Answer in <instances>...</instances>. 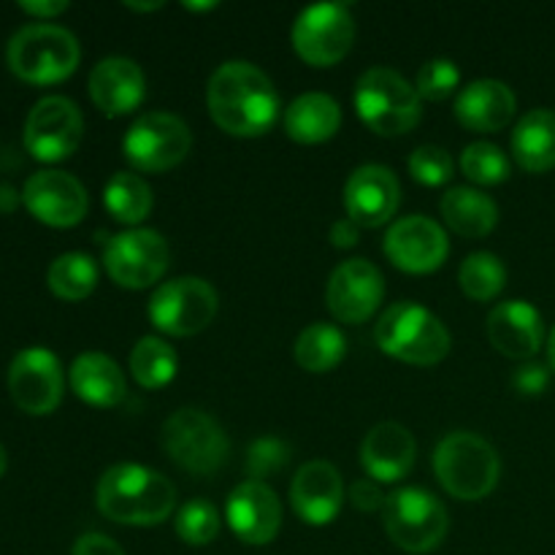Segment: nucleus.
Masks as SVG:
<instances>
[{"mask_svg":"<svg viewBox=\"0 0 555 555\" xmlns=\"http://www.w3.org/2000/svg\"><path fill=\"white\" fill-rule=\"evenodd\" d=\"M206 106L211 119L225 133L253 139L274 128L280 117V95L269 76L253 63L231 60L211 74L206 87Z\"/></svg>","mask_w":555,"mask_h":555,"instance_id":"f257e3e1","label":"nucleus"},{"mask_svg":"<svg viewBox=\"0 0 555 555\" xmlns=\"http://www.w3.org/2000/svg\"><path fill=\"white\" fill-rule=\"evenodd\" d=\"M95 502L101 515L122 526H157L177 507V488L160 472L117 464L103 472Z\"/></svg>","mask_w":555,"mask_h":555,"instance_id":"f03ea898","label":"nucleus"},{"mask_svg":"<svg viewBox=\"0 0 555 555\" xmlns=\"http://www.w3.org/2000/svg\"><path fill=\"white\" fill-rule=\"evenodd\" d=\"M374 339L385 356L412 366H437L450 352V334L437 314L415 301H399L379 318Z\"/></svg>","mask_w":555,"mask_h":555,"instance_id":"7ed1b4c3","label":"nucleus"},{"mask_svg":"<svg viewBox=\"0 0 555 555\" xmlns=\"http://www.w3.org/2000/svg\"><path fill=\"white\" fill-rule=\"evenodd\" d=\"M81 57L79 41L60 25H27L11 36L5 47V63L11 74L27 85H57L68 79Z\"/></svg>","mask_w":555,"mask_h":555,"instance_id":"20e7f679","label":"nucleus"},{"mask_svg":"<svg viewBox=\"0 0 555 555\" xmlns=\"http://www.w3.org/2000/svg\"><path fill=\"white\" fill-rule=\"evenodd\" d=\"M434 472L450 496L461 502H480L496 488L502 461L482 437L472 431H455L437 444Z\"/></svg>","mask_w":555,"mask_h":555,"instance_id":"39448f33","label":"nucleus"},{"mask_svg":"<svg viewBox=\"0 0 555 555\" xmlns=\"http://www.w3.org/2000/svg\"><path fill=\"white\" fill-rule=\"evenodd\" d=\"M423 98L393 68H369L358 79L356 108L361 122L377 135H404L423 117Z\"/></svg>","mask_w":555,"mask_h":555,"instance_id":"423d86ee","label":"nucleus"},{"mask_svg":"<svg viewBox=\"0 0 555 555\" xmlns=\"http://www.w3.org/2000/svg\"><path fill=\"white\" fill-rule=\"evenodd\" d=\"M163 450L168 459L184 472L193 475H215L225 466L228 444L225 431L220 423L204 410H179L163 423L160 434Z\"/></svg>","mask_w":555,"mask_h":555,"instance_id":"0eeeda50","label":"nucleus"},{"mask_svg":"<svg viewBox=\"0 0 555 555\" xmlns=\"http://www.w3.org/2000/svg\"><path fill=\"white\" fill-rule=\"evenodd\" d=\"M383 524L390 540L406 553H428L448 537V509L423 488H401L383 507Z\"/></svg>","mask_w":555,"mask_h":555,"instance_id":"6e6552de","label":"nucleus"},{"mask_svg":"<svg viewBox=\"0 0 555 555\" xmlns=\"http://www.w3.org/2000/svg\"><path fill=\"white\" fill-rule=\"evenodd\" d=\"M193 150V133L177 114L150 112L135 119L122 139V152L135 171L163 173L177 168Z\"/></svg>","mask_w":555,"mask_h":555,"instance_id":"1a4fd4ad","label":"nucleus"},{"mask_svg":"<svg viewBox=\"0 0 555 555\" xmlns=\"http://www.w3.org/2000/svg\"><path fill=\"white\" fill-rule=\"evenodd\" d=\"M171 263V249L166 238L152 228H128L108 236L103 247V266L119 287L144 291L160 282Z\"/></svg>","mask_w":555,"mask_h":555,"instance_id":"9d476101","label":"nucleus"},{"mask_svg":"<svg viewBox=\"0 0 555 555\" xmlns=\"http://www.w3.org/2000/svg\"><path fill=\"white\" fill-rule=\"evenodd\" d=\"M220 298L217 291L201 276H179L166 282L150 298L152 325L168 336H193L201 334L211 320L217 318Z\"/></svg>","mask_w":555,"mask_h":555,"instance_id":"9b49d317","label":"nucleus"},{"mask_svg":"<svg viewBox=\"0 0 555 555\" xmlns=\"http://www.w3.org/2000/svg\"><path fill=\"white\" fill-rule=\"evenodd\" d=\"M356 41V22L347 5L320 3L301 11L293 25V49L314 68L336 65Z\"/></svg>","mask_w":555,"mask_h":555,"instance_id":"f8f14e48","label":"nucleus"},{"mask_svg":"<svg viewBox=\"0 0 555 555\" xmlns=\"http://www.w3.org/2000/svg\"><path fill=\"white\" fill-rule=\"evenodd\" d=\"M85 135V117L65 95H47L25 119V150L41 163H57L74 155Z\"/></svg>","mask_w":555,"mask_h":555,"instance_id":"ddd939ff","label":"nucleus"},{"mask_svg":"<svg viewBox=\"0 0 555 555\" xmlns=\"http://www.w3.org/2000/svg\"><path fill=\"white\" fill-rule=\"evenodd\" d=\"M9 393L27 415H52L63 401V369L47 347L16 352L9 366Z\"/></svg>","mask_w":555,"mask_h":555,"instance_id":"4468645a","label":"nucleus"},{"mask_svg":"<svg viewBox=\"0 0 555 555\" xmlns=\"http://www.w3.org/2000/svg\"><path fill=\"white\" fill-rule=\"evenodd\" d=\"M22 204L43 225L74 228L87 215V190L74 173L65 171H38L22 188Z\"/></svg>","mask_w":555,"mask_h":555,"instance_id":"2eb2a0df","label":"nucleus"},{"mask_svg":"<svg viewBox=\"0 0 555 555\" xmlns=\"http://www.w3.org/2000/svg\"><path fill=\"white\" fill-rule=\"evenodd\" d=\"M385 255L396 269L406 274H431L448 258V233L431 217L412 215L401 217L388 228L385 236Z\"/></svg>","mask_w":555,"mask_h":555,"instance_id":"dca6fc26","label":"nucleus"},{"mask_svg":"<svg viewBox=\"0 0 555 555\" xmlns=\"http://www.w3.org/2000/svg\"><path fill=\"white\" fill-rule=\"evenodd\" d=\"M385 296V280L379 269L369 260H345L336 266L331 274L328 287H325V301H328L331 314L339 323H366L379 309Z\"/></svg>","mask_w":555,"mask_h":555,"instance_id":"f3484780","label":"nucleus"},{"mask_svg":"<svg viewBox=\"0 0 555 555\" xmlns=\"http://www.w3.org/2000/svg\"><path fill=\"white\" fill-rule=\"evenodd\" d=\"M401 201L399 179L390 168L369 166L356 168L345 184V209L361 228H379L396 215Z\"/></svg>","mask_w":555,"mask_h":555,"instance_id":"a211bd4d","label":"nucleus"},{"mask_svg":"<svg viewBox=\"0 0 555 555\" xmlns=\"http://www.w3.org/2000/svg\"><path fill=\"white\" fill-rule=\"evenodd\" d=\"M228 526L247 545H269L282 529V504L266 482L247 480L233 488L225 507Z\"/></svg>","mask_w":555,"mask_h":555,"instance_id":"6ab92c4d","label":"nucleus"},{"mask_svg":"<svg viewBox=\"0 0 555 555\" xmlns=\"http://www.w3.org/2000/svg\"><path fill=\"white\" fill-rule=\"evenodd\" d=\"M291 502L309 526H328L345 504V482L328 461H309L293 477Z\"/></svg>","mask_w":555,"mask_h":555,"instance_id":"aec40b11","label":"nucleus"},{"mask_svg":"<svg viewBox=\"0 0 555 555\" xmlns=\"http://www.w3.org/2000/svg\"><path fill=\"white\" fill-rule=\"evenodd\" d=\"M488 339L502 356L526 361L540 352L545 323L529 301H504L488 314Z\"/></svg>","mask_w":555,"mask_h":555,"instance_id":"412c9836","label":"nucleus"},{"mask_svg":"<svg viewBox=\"0 0 555 555\" xmlns=\"http://www.w3.org/2000/svg\"><path fill=\"white\" fill-rule=\"evenodd\" d=\"M90 95L106 117L130 114L146 95L144 70L128 57L101 60L90 74Z\"/></svg>","mask_w":555,"mask_h":555,"instance_id":"4be33fe9","label":"nucleus"},{"mask_svg":"<svg viewBox=\"0 0 555 555\" xmlns=\"http://www.w3.org/2000/svg\"><path fill=\"white\" fill-rule=\"evenodd\" d=\"M415 437L401 423H379L361 444V464L377 482H399L415 466Z\"/></svg>","mask_w":555,"mask_h":555,"instance_id":"5701e85b","label":"nucleus"},{"mask_svg":"<svg viewBox=\"0 0 555 555\" xmlns=\"http://www.w3.org/2000/svg\"><path fill=\"white\" fill-rule=\"evenodd\" d=\"M515 92L499 79H480L464 87L455 101V117L464 128L477 133H496L507 128L515 117Z\"/></svg>","mask_w":555,"mask_h":555,"instance_id":"b1692460","label":"nucleus"},{"mask_svg":"<svg viewBox=\"0 0 555 555\" xmlns=\"http://www.w3.org/2000/svg\"><path fill=\"white\" fill-rule=\"evenodd\" d=\"M70 388L90 406H117L125 399V374L103 352H85L70 366Z\"/></svg>","mask_w":555,"mask_h":555,"instance_id":"393cba45","label":"nucleus"},{"mask_svg":"<svg viewBox=\"0 0 555 555\" xmlns=\"http://www.w3.org/2000/svg\"><path fill=\"white\" fill-rule=\"evenodd\" d=\"M341 125V108L325 92H307L285 108V130L298 144H323Z\"/></svg>","mask_w":555,"mask_h":555,"instance_id":"a878e982","label":"nucleus"},{"mask_svg":"<svg viewBox=\"0 0 555 555\" xmlns=\"http://www.w3.org/2000/svg\"><path fill=\"white\" fill-rule=\"evenodd\" d=\"M513 155L529 173H545L555 168V112L534 108L520 117L513 133Z\"/></svg>","mask_w":555,"mask_h":555,"instance_id":"bb28decb","label":"nucleus"},{"mask_svg":"<svg viewBox=\"0 0 555 555\" xmlns=\"http://www.w3.org/2000/svg\"><path fill=\"white\" fill-rule=\"evenodd\" d=\"M442 217L459 236L482 238L496 228L499 206L482 190L450 188L442 198Z\"/></svg>","mask_w":555,"mask_h":555,"instance_id":"cd10ccee","label":"nucleus"},{"mask_svg":"<svg viewBox=\"0 0 555 555\" xmlns=\"http://www.w3.org/2000/svg\"><path fill=\"white\" fill-rule=\"evenodd\" d=\"M347 356V339L336 325L312 323L298 334L296 363L312 374L331 372Z\"/></svg>","mask_w":555,"mask_h":555,"instance_id":"c85d7f7f","label":"nucleus"},{"mask_svg":"<svg viewBox=\"0 0 555 555\" xmlns=\"http://www.w3.org/2000/svg\"><path fill=\"white\" fill-rule=\"evenodd\" d=\"M103 204H106L108 215L122 225H139L150 217L152 211V190L139 173L117 171L106 182L103 190Z\"/></svg>","mask_w":555,"mask_h":555,"instance_id":"c756f323","label":"nucleus"},{"mask_svg":"<svg viewBox=\"0 0 555 555\" xmlns=\"http://www.w3.org/2000/svg\"><path fill=\"white\" fill-rule=\"evenodd\" d=\"M49 291L63 301H81L98 285V266L85 253H65L52 260L47 271Z\"/></svg>","mask_w":555,"mask_h":555,"instance_id":"7c9ffc66","label":"nucleus"},{"mask_svg":"<svg viewBox=\"0 0 555 555\" xmlns=\"http://www.w3.org/2000/svg\"><path fill=\"white\" fill-rule=\"evenodd\" d=\"M177 352L157 336H144L130 352V374L146 390H160L177 377Z\"/></svg>","mask_w":555,"mask_h":555,"instance_id":"2f4dec72","label":"nucleus"},{"mask_svg":"<svg viewBox=\"0 0 555 555\" xmlns=\"http://www.w3.org/2000/svg\"><path fill=\"white\" fill-rule=\"evenodd\" d=\"M459 282L469 298H475V301H491V298H496L504 291L507 269H504V263L496 255L472 253L461 263Z\"/></svg>","mask_w":555,"mask_h":555,"instance_id":"473e14b6","label":"nucleus"},{"mask_svg":"<svg viewBox=\"0 0 555 555\" xmlns=\"http://www.w3.org/2000/svg\"><path fill=\"white\" fill-rule=\"evenodd\" d=\"M461 171H464V177L472 179L475 184L491 188V184L507 182L509 160L496 144L477 141V144L466 146L464 155H461Z\"/></svg>","mask_w":555,"mask_h":555,"instance_id":"72a5a7b5","label":"nucleus"},{"mask_svg":"<svg viewBox=\"0 0 555 555\" xmlns=\"http://www.w3.org/2000/svg\"><path fill=\"white\" fill-rule=\"evenodd\" d=\"M177 534L188 545H209L220 534V515L206 499H193L177 515Z\"/></svg>","mask_w":555,"mask_h":555,"instance_id":"f704fd0d","label":"nucleus"},{"mask_svg":"<svg viewBox=\"0 0 555 555\" xmlns=\"http://www.w3.org/2000/svg\"><path fill=\"white\" fill-rule=\"evenodd\" d=\"M406 166H410L412 179H417L426 188H439V184H448L453 179V157L442 146H417L410 160H406Z\"/></svg>","mask_w":555,"mask_h":555,"instance_id":"c9c22d12","label":"nucleus"},{"mask_svg":"<svg viewBox=\"0 0 555 555\" xmlns=\"http://www.w3.org/2000/svg\"><path fill=\"white\" fill-rule=\"evenodd\" d=\"M459 65L453 60H428L421 68V74H417L415 90L426 101H444V98H450L459 90Z\"/></svg>","mask_w":555,"mask_h":555,"instance_id":"e433bc0d","label":"nucleus"},{"mask_svg":"<svg viewBox=\"0 0 555 555\" xmlns=\"http://www.w3.org/2000/svg\"><path fill=\"white\" fill-rule=\"evenodd\" d=\"M287 461H291V448L282 439H258L247 450V475L263 482L269 475L285 469Z\"/></svg>","mask_w":555,"mask_h":555,"instance_id":"4c0bfd02","label":"nucleus"},{"mask_svg":"<svg viewBox=\"0 0 555 555\" xmlns=\"http://www.w3.org/2000/svg\"><path fill=\"white\" fill-rule=\"evenodd\" d=\"M547 383H551V372H547V366H542V363H526V366H520L513 377L515 390L524 396L545 393Z\"/></svg>","mask_w":555,"mask_h":555,"instance_id":"58836bf2","label":"nucleus"},{"mask_svg":"<svg viewBox=\"0 0 555 555\" xmlns=\"http://www.w3.org/2000/svg\"><path fill=\"white\" fill-rule=\"evenodd\" d=\"M350 502H352V507L363 509V513H374V509L385 507L388 496L379 491L377 480H358V482H352V488H350Z\"/></svg>","mask_w":555,"mask_h":555,"instance_id":"ea45409f","label":"nucleus"},{"mask_svg":"<svg viewBox=\"0 0 555 555\" xmlns=\"http://www.w3.org/2000/svg\"><path fill=\"white\" fill-rule=\"evenodd\" d=\"M70 555H125V551L112 540V537L95 534V531H92V534H81L79 540H76Z\"/></svg>","mask_w":555,"mask_h":555,"instance_id":"a19ab883","label":"nucleus"},{"mask_svg":"<svg viewBox=\"0 0 555 555\" xmlns=\"http://www.w3.org/2000/svg\"><path fill=\"white\" fill-rule=\"evenodd\" d=\"M358 238H361V225H358V222H352L350 217L334 222V228H331V244H334V247L350 249V247H356Z\"/></svg>","mask_w":555,"mask_h":555,"instance_id":"79ce46f5","label":"nucleus"},{"mask_svg":"<svg viewBox=\"0 0 555 555\" xmlns=\"http://www.w3.org/2000/svg\"><path fill=\"white\" fill-rule=\"evenodd\" d=\"M20 9L36 20H52V16L68 11V3L65 0H22Z\"/></svg>","mask_w":555,"mask_h":555,"instance_id":"37998d69","label":"nucleus"},{"mask_svg":"<svg viewBox=\"0 0 555 555\" xmlns=\"http://www.w3.org/2000/svg\"><path fill=\"white\" fill-rule=\"evenodd\" d=\"M22 195H16V190L11 184H0V215H9L16 209Z\"/></svg>","mask_w":555,"mask_h":555,"instance_id":"c03bdc74","label":"nucleus"},{"mask_svg":"<svg viewBox=\"0 0 555 555\" xmlns=\"http://www.w3.org/2000/svg\"><path fill=\"white\" fill-rule=\"evenodd\" d=\"M547 363H551V369L555 372V328L551 331V339H547Z\"/></svg>","mask_w":555,"mask_h":555,"instance_id":"a18cd8bd","label":"nucleus"},{"mask_svg":"<svg viewBox=\"0 0 555 555\" xmlns=\"http://www.w3.org/2000/svg\"><path fill=\"white\" fill-rule=\"evenodd\" d=\"M163 3H125V9H133V11H157Z\"/></svg>","mask_w":555,"mask_h":555,"instance_id":"49530a36","label":"nucleus"},{"mask_svg":"<svg viewBox=\"0 0 555 555\" xmlns=\"http://www.w3.org/2000/svg\"><path fill=\"white\" fill-rule=\"evenodd\" d=\"M5 469H9V455H5V448L0 444V477L5 475Z\"/></svg>","mask_w":555,"mask_h":555,"instance_id":"de8ad7c7","label":"nucleus"},{"mask_svg":"<svg viewBox=\"0 0 555 555\" xmlns=\"http://www.w3.org/2000/svg\"><path fill=\"white\" fill-rule=\"evenodd\" d=\"M217 3H204V5H198V3H184V9L188 11H206V9H215Z\"/></svg>","mask_w":555,"mask_h":555,"instance_id":"09e8293b","label":"nucleus"}]
</instances>
